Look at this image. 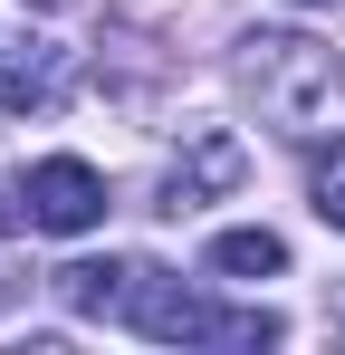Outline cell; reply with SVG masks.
Masks as SVG:
<instances>
[{
    "label": "cell",
    "mask_w": 345,
    "mask_h": 355,
    "mask_svg": "<svg viewBox=\"0 0 345 355\" xmlns=\"http://www.w3.org/2000/svg\"><path fill=\"white\" fill-rule=\"evenodd\" d=\"M19 211H29V231H96L106 221V173L96 164H77V154H48V164H29L19 173Z\"/></svg>",
    "instance_id": "cell-3"
},
{
    "label": "cell",
    "mask_w": 345,
    "mask_h": 355,
    "mask_svg": "<svg viewBox=\"0 0 345 355\" xmlns=\"http://www.w3.org/2000/svg\"><path fill=\"white\" fill-rule=\"evenodd\" d=\"M202 269H211V279H278V269H288V240L278 231H221L211 250H202Z\"/></svg>",
    "instance_id": "cell-7"
},
{
    "label": "cell",
    "mask_w": 345,
    "mask_h": 355,
    "mask_svg": "<svg viewBox=\"0 0 345 355\" xmlns=\"http://www.w3.org/2000/svg\"><path fill=\"white\" fill-rule=\"evenodd\" d=\"M240 87L288 144H345V58L307 29H259L240 39Z\"/></svg>",
    "instance_id": "cell-1"
},
{
    "label": "cell",
    "mask_w": 345,
    "mask_h": 355,
    "mask_svg": "<svg viewBox=\"0 0 345 355\" xmlns=\"http://www.w3.org/2000/svg\"><path fill=\"white\" fill-rule=\"evenodd\" d=\"M317 211H326V231H345V164L317 173Z\"/></svg>",
    "instance_id": "cell-8"
},
{
    "label": "cell",
    "mask_w": 345,
    "mask_h": 355,
    "mask_svg": "<svg viewBox=\"0 0 345 355\" xmlns=\"http://www.w3.org/2000/svg\"><path fill=\"white\" fill-rule=\"evenodd\" d=\"M125 317L163 346H278V317L269 307H211L202 288H182L163 269L134 259V288H125Z\"/></svg>",
    "instance_id": "cell-2"
},
{
    "label": "cell",
    "mask_w": 345,
    "mask_h": 355,
    "mask_svg": "<svg viewBox=\"0 0 345 355\" xmlns=\"http://www.w3.org/2000/svg\"><path fill=\"white\" fill-rule=\"evenodd\" d=\"M297 10H326V0H297Z\"/></svg>",
    "instance_id": "cell-10"
},
{
    "label": "cell",
    "mask_w": 345,
    "mask_h": 355,
    "mask_svg": "<svg viewBox=\"0 0 345 355\" xmlns=\"http://www.w3.org/2000/svg\"><path fill=\"white\" fill-rule=\"evenodd\" d=\"M336 327H345V307H336Z\"/></svg>",
    "instance_id": "cell-11"
},
{
    "label": "cell",
    "mask_w": 345,
    "mask_h": 355,
    "mask_svg": "<svg viewBox=\"0 0 345 355\" xmlns=\"http://www.w3.org/2000/svg\"><path fill=\"white\" fill-rule=\"evenodd\" d=\"M57 77H67V49H48V39L10 49V58H0V116H39V106H57Z\"/></svg>",
    "instance_id": "cell-4"
},
{
    "label": "cell",
    "mask_w": 345,
    "mask_h": 355,
    "mask_svg": "<svg viewBox=\"0 0 345 355\" xmlns=\"http://www.w3.org/2000/svg\"><path fill=\"white\" fill-rule=\"evenodd\" d=\"M10 221H29V211H19V182H0V231H10Z\"/></svg>",
    "instance_id": "cell-9"
},
{
    "label": "cell",
    "mask_w": 345,
    "mask_h": 355,
    "mask_svg": "<svg viewBox=\"0 0 345 355\" xmlns=\"http://www.w3.org/2000/svg\"><path fill=\"white\" fill-rule=\"evenodd\" d=\"M125 288H134V259H67L57 269V307L67 317H125Z\"/></svg>",
    "instance_id": "cell-5"
},
{
    "label": "cell",
    "mask_w": 345,
    "mask_h": 355,
    "mask_svg": "<svg viewBox=\"0 0 345 355\" xmlns=\"http://www.w3.org/2000/svg\"><path fill=\"white\" fill-rule=\"evenodd\" d=\"M221 182H240V144H230V135H202L192 164H172L163 211H202V192H221Z\"/></svg>",
    "instance_id": "cell-6"
}]
</instances>
